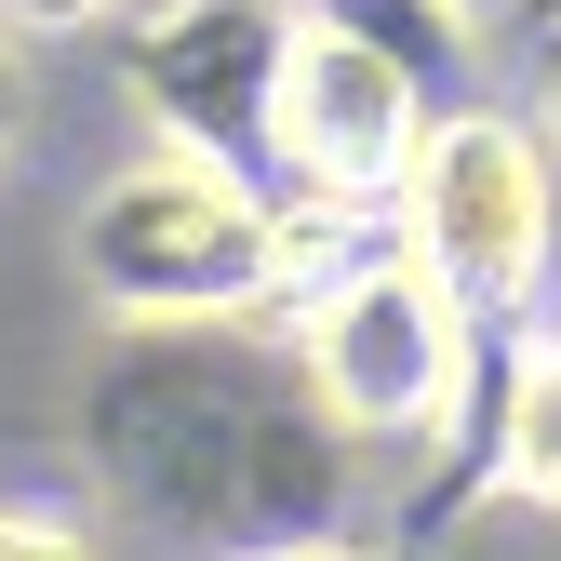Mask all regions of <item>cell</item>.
<instances>
[{
    "label": "cell",
    "mask_w": 561,
    "mask_h": 561,
    "mask_svg": "<svg viewBox=\"0 0 561 561\" xmlns=\"http://www.w3.org/2000/svg\"><path fill=\"white\" fill-rule=\"evenodd\" d=\"M334 455H347V428L308 401L295 362L241 347V321L134 334L107 362V388H94V468L161 535H201L228 561L280 548V535H321Z\"/></svg>",
    "instance_id": "obj_1"
},
{
    "label": "cell",
    "mask_w": 561,
    "mask_h": 561,
    "mask_svg": "<svg viewBox=\"0 0 561 561\" xmlns=\"http://www.w3.org/2000/svg\"><path fill=\"white\" fill-rule=\"evenodd\" d=\"M81 280L134 334H201V321H267L280 280V187L201 148H148L81 201Z\"/></svg>",
    "instance_id": "obj_2"
},
{
    "label": "cell",
    "mask_w": 561,
    "mask_h": 561,
    "mask_svg": "<svg viewBox=\"0 0 561 561\" xmlns=\"http://www.w3.org/2000/svg\"><path fill=\"white\" fill-rule=\"evenodd\" d=\"M280 334H295V375H308V401L347 442H442L455 455L481 428V401H495L481 388V308L401 228L347 267L334 295H308Z\"/></svg>",
    "instance_id": "obj_3"
},
{
    "label": "cell",
    "mask_w": 561,
    "mask_h": 561,
    "mask_svg": "<svg viewBox=\"0 0 561 561\" xmlns=\"http://www.w3.org/2000/svg\"><path fill=\"white\" fill-rule=\"evenodd\" d=\"M388 228L481 308V334H522L548 295V254H561V148L508 107H442Z\"/></svg>",
    "instance_id": "obj_4"
},
{
    "label": "cell",
    "mask_w": 561,
    "mask_h": 561,
    "mask_svg": "<svg viewBox=\"0 0 561 561\" xmlns=\"http://www.w3.org/2000/svg\"><path fill=\"white\" fill-rule=\"evenodd\" d=\"M428 81L414 54L375 41L334 0H295V41H280V94H267V187L295 201H347V215H401V174L428 148Z\"/></svg>",
    "instance_id": "obj_5"
},
{
    "label": "cell",
    "mask_w": 561,
    "mask_h": 561,
    "mask_svg": "<svg viewBox=\"0 0 561 561\" xmlns=\"http://www.w3.org/2000/svg\"><path fill=\"white\" fill-rule=\"evenodd\" d=\"M280 41H295V0H148L134 41H121V81H134V107L161 121V148L267 174Z\"/></svg>",
    "instance_id": "obj_6"
},
{
    "label": "cell",
    "mask_w": 561,
    "mask_h": 561,
    "mask_svg": "<svg viewBox=\"0 0 561 561\" xmlns=\"http://www.w3.org/2000/svg\"><path fill=\"white\" fill-rule=\"evenodd\" d=\"M481 468H495L522 508H561V347L548 334H522L495 401H481Z\"/></svg>",
    "instance_id": "obj_7"
},
{
    "label": "cell",
    "mask_w": 561,
    "mask_h": 561,
    "mask_svg": "<svg viewBox=\"0 0 561 561\" xmlns=\"http://www.w3.org/2000/svg\"><path fill=\"white\" fill-rule=\"evenodd\" d=\"M0 561H107L94 522H67V508H0Z\"/></svg>",
    "instance_id": "obj_8"
},
{
    "label": "cell",
    "mask_w": 561,
    "mask_h": 561,
    "mask_svg": "<svg viewBox=\"0 0 561 561\" xmlns=\"http://www.w3.org/2000/svg\"><path fill=\"white\" fill-rule=\"evenodd\" d=\"M107 14H134V0H0L14 41H81V27H107Z\"/></svg>",
    "instance_id": "obj_9"
},
{
    "label": "cell",
    "mask_w": 561,
    "mask_h": 561,
    "mask_svg": "<svg viewBox=\"0 0 561 561\" xmlns=\"http://www.w3.org/2000/svg\"><path fill=\"white\" fill-rule=\"evenodd\" d=\"M535 134L561 148V0H548V54H535Z\"/></svg>",
    "instance_id": "obj_10"
},
{
    "label": "cell",
    "mask_w": 561,
    "mask_h": 561,
    "mask_svg": "<svg viewBox=\"0 0 561 561\" xmlns=\"http://www.w3.org/2000/svg\"><path fill=\"white\" fill-rule=\"evenodd\" d=\"M14 134H27V54H14V27H0V161H14Z\"/></svg>",
    "instance_id": "obj_11"
},
{
    "label": "cell",
    "mask_w": 561,
    "mask_h": 561,
    "mask_svg": "<svg viewBox=\"0 0 561 561\" xmlns=\"http://www.w3.org/2000/svg\"><path fill=\"white\" fill-rule=\"evenodd\" d=\"M241 561H362V548H334V535H280V548H241Z\"/></svg>",
    "instance_id": "obj_12"
},
{
    "label": "cell",
    "mask_w": 561,
    "mask_h": 561,
    "mask_svg": "<svg viewBox=\"0 0 561 561\" xmlns=\"http://www.w3.org/2000/svg\"><path fill=\"white\" fill-rule=\"evenodd\" d=\"M455 14H468V27H508V14H535V0H455Z\"/></svg>",
    "instance_id": "obj_13"
},
{
    "label": "cell",
    "mask_w": 561,
    "mask_h": 561,
    "mask_svg": "<svg viewBox=\"0 0 561 561\" xmlns=\"http://www.w3.org/2000/svg\"><path fill=\"white\" fill-rule=\"evenodd\" d=\"M548 347H561V308H548Z\"/></svg>",
    "instance_id": "obj_14"
}]
</instances>
